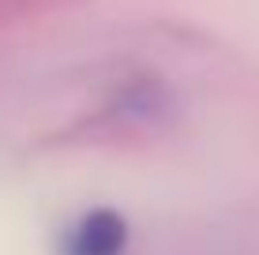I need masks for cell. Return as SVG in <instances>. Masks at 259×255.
I'll return each mask as SVG.
<instances>
[{"mask_svg": "<svg viewBox=\"0 0 259 255\" xmlns=\"http://www.w3.org/2000/svg\"><path fill=\"white\" fill-rule=\"evenodd\" d=\"M57 255H128V225L109 207L87 210L64 225Z\"/></svg>", "mask_w": 259, "mask_h": 255, "instance_id": "obj_1", "label": "cell"}]
</instances>
